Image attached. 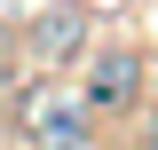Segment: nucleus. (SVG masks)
<instances>
[{"label": "nucleus", "mask_w": 158, "mask_h": 150, "mask_svg": "<svg viewBox=\"0 0 158 150\" xmlns=\"http://www.w3.org/2000/svg\"><path fill=\"white\" fill-rule=\"evenodd\" d=\"M142 95V56L135 48H103L95 71H87V111H127Z\"/></svg>", "instance_id": "2"}, {"label": "nucleus", "mask_w": 158, "mask_h": 150, "mask_svg": "<svg viewBox=\"0 0 158 150\" xmlns=\"http://www.w3.org/2000/svg\"><path fill=\"white\" fill-rule=\"evenodd\" d=\"M24 127H32L40 150H87L95 142L87 103H71V95H32V103H24Z\"/></svg>", "instance_id": "1"}, {"label": "nucleus", "mask_w": 158, "mask_h": 150, "mask_svg": "<svg viewBox=\"0 0 158 150\" xmlns=\"http://www.w3.org/2000/svg\"><path fill=\"white\" fill-rule=\"evenodd\" d=\"M79 48H87V16H79V8H48V16L32 24V56H48V63H71Z\"/></svg>", "instance_id": "3"}, {"label": "nucleus", "mask_w": 158, "mask_h": 150, "mask_svg": "<svg viewBox=\"0 0 158 150\" xmlns=\"http://www.w3.org/2000/svg\"><path fill=\"white\" fill-rule=\"evenodd\" d=\"M150 150H158V119H150Z\"/></svg>", "instance_id": "4"}]
</instances>
